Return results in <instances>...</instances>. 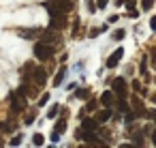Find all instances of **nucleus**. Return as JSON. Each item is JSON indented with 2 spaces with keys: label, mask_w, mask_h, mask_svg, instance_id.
<instances>
[{
  "label": "nucleus",
  "mask_w": 156,
  "mask_h": 148,
  "mask_svg": "<svg viewBox=\"0 0 156 148\" xmlns=\"http://www.w3.org/2000/svg\"><path fill=\"white\" fill-rule=\"evenodd\" d=\"M45 7L49 15H66L73 9V0H56V2H47Z\"/></svg>",
  "instance_id": "nucleus-1"
},
{
  "label": "nucleus",
  "mask_w": 156,
  "mask_h": 148,
  "mask_svg": "<svg viewBox=\"0 0 156 148\" xmlns=\"http://www.w3.org/2000/svg\"><path fill=\"white\" fill-rule=\"evenodd\" d=\"M34 56H37L41 62L49 60V58L54 56V45H49V43H45V41H39V43L34 45Z\"/></svg>",
  "instance_id": "nucleus-2"
},
{
  "label": "nucleus",
  "mask_w": 156,
  "mask_h": 148,
  "mask_svg": "<svg viewBox=\"0 0 156 148\" xmlns=\"http://www.w3.org/2000/svg\"><path fill=\"white\" fill-rule=\"evenodd\" d=\"M24 107H26V94H24L22 90L11 92V109H13V112H22Z\"/></svg>",
  "instance_id": "nucleus-3"
},
{
  "label": "nucleus",
  "mask_w": 156,
  "mask_h": 148,
  "mask_svg": "<svg viewBox=\"0 0 156 148\" xmlns=\"http://www.w3.org/2000/svg\"><path fill=\"white\" fill-rule=\"evenodd\" d=\"M111 90L115 92L118 99H126V80L124 77H115L111 84Z\"/></svg>",
  "instance_id": "nucleus-4"
},
{
  "label": "nucleus",
  "mask_w": 156,
  "mask_h": 148,
  "mask_svg": "<svg viewBox=\"0 0 156 148\" xmlns=\"http://www.w3.org/2000/svg\"><path fill=\"white\" fill-rule=\"evenodd\" d=\"M30 75H32V82H34L37 86H43V84L47 82V71H45V69H41V67H34Z\"/></svg>",
  "instance_id": "nucleus-5"
},
{
  "label": "nucleus",
  "mask_w": 156,
  "mask_h": 148,
  "mask_svg": "<svg viewBox=\"0 0 156 148\" xmlns=\"http://www.w3.org/2000/svg\"><path fill=\"white\" fill-rule=\"evenodd\" d=\"M122 56H124V50H122V47H118V50H115V52H113V54L107 58V67H109V69L118 67V62L122 60Z\"/></svg>",
  "instance_id": "nucleus-6"
},
{
  "label": "nucleus",
  "mask_w": 156,
  "mask_h": 148,
  "mask_svg": "<svg viewBox=\"0 0 156 148\" xmlns=\"http://www.w3.org/2000/svg\"><path fill=\"white\" fill-rule=\"evenodd\" d=\"M101 105H105V107L115 105V92H113V90H105V92L101 94Z\"/></svg>",
  "instance_id": "nucleus-7"
},
{
  "label": "nucleus",
  "mask_w": 156,
  "mask_h": 148,
  "mask_svg": "<svg viewBox=\"0 0 156 148\" xmlns=\"http://www.w3.org/2000/svg\"><path fill=\"white\" fill-rule=\"evenodd\" d=\"M81 129H83V131H92V133H96V129H98V120H96V118H83Z\"/></svg>",
  "instance_id": "nucleus-8"
},
{
  "label": "nucleus",
  "mask_w": 156,
  "mask_h": 148,
  "mask_svg": "<svg viewBox=\"0 0 156 148\" xmlns=\"http://www.w3.org/2000/svg\"><path fill=\"white\" fill-rule=\"evenodd\" d=\"M64 24H66V22H64V15H51V24H49V28H51V30H60Z\"/></svg>",
  "instance_id": "nucleus-9"
},
{
  "label": "nucleus",
  "mask_w": 156,
  "mask_h": 148,
  "mask_svg": "<svg viewBox=\"0 0 156 148\" xmlns=\"http://www.w3.org/2000/svg\"><path fill=\"white\" fill-rule=\"evenodd\" d=\"M111 118V107H105V109H101L98 114H96V120H98V124L101 122H107Z\"/></svg>",
  "instance_id": "nucleus-10"
},
{
  "label": "nucleus",
  "mask_w": 156,
  "mask_h": 148,
  "mask_svg": "<svg viewBox=\"0 0 156 148\" xmlns=\"http://www.w3.org/2000/svg\"><path fill=\"white\" fill-rule=\"evenodd\" d=\"M20 35H22L24 39H34L37 35H41V30H39V28H26V30H20Z\"/></svg>",
  "instance_id": "nucleus-11"
},
{
  "label": "nucleus",
  "mask_w": 156,
  "mask_h": 148,
  "mask_svg": "<svg viewBox=\"0 0 156 148\" xmlns=\"http://www.w3.org/2000/svg\"><path fill=\"white\" fill-rule=\"evenodd\" d=\"M41 35H43V37H41V41H45V43H49V41H51V43H54V41H58V37H56V32H54V30H47V32H41Z\"/></svg>",
  "instance_id": "nucleus-12"
},
{
  "label": "nucleus",
  "mask_w": 156,
  "mask_h": 148,
  "mask_svg": "<svg viewBox=\"0 0 156 148\" xmlns=\"http://www.w3.org/2000/svg\"><path fill=\"white\" fill-rule=\"evenodd\" d=\"M64 75H66V69L62 67V69H60V71L56 73V77H54V86H60V84L64 82Z\"/></svg>",
  "instance_id": "nucleus-13"
},
{
  "label": "nucleus",
  "mask_w": 156,
  "mask_h": 148,
  "mask_svg": "<svg viewBox=\"0 0 156 148\" xmlns=\"http://www.w3.org/2000/svg\"><path fill=\"white\" fill-rule=\"evenodd\" d=\"M130 86L135 88V92H137V94H143V97H145V88H141V82H139V80H133V84H130Z\"/></svg>",
  "instance_id": "nucleus-14"
},
{
  "label": "nucleus",
  "mask_w": 156,
  "mask_h": 148,
  "mask_svg": "<svg viewBox=\"0 0 156 148\" xmlns=\"http://www.w3.org/2000/svg\"><path fill=\"white\" fill-rule=\"evenodd\" d=\"M75 97L77 99H88L90 97V90L88 88H79V90H75Z\"/></svg>",
  "instance_id": "nucleus-15"
},
{
  "label": "nucleus",
  "mask_w": 156,
  "mask_h": 148,
  "mask_svg": "<svg viewBox=\"0 0 156 148\" xmlns=\"http://www.w3.org/2000/svg\"><path fill=\"white\" fill-rule=\"evenodd\" d=\"M54 131H58V133L62 135V133L66 131V120H64V118H62V120H58V122H56V129H54Z\"/></svg>",
  "instance_id": "nucleus-16"
},
{
  "label": "nucleus",
  "mask_w": 156,
  "mask_h": 148,
  "mask_svg": "<svg viewBox=\"0 0 156 148\" xmlns=\"http://www.w3.org/2000/svg\"><path fill=\"white\" fill-rule=\"evenodd\" d=\"M32 144H34V146H43V144H45V137H43L41 133H34V135H32Z\"/></svg>",
  "instance_id": "nucleus-17"
},
{
  "label": "nucleus",
  "mask_w": 156,
  "mask_h": 148,
  "mask_svg": "<svg viewBox=\"0 0 156 148\" xmlns=\"http://www.w3.org/2000/svg\"><path fill=\"white\" fill-rule=\"evenodd\" d=\"M141 137H143V133H139V131H137V133H133V144H135V146H141V144H143V139H141Z\"/></svg>",
  "instance_id": "nucleus-18"
},
{
  "label": "nucleus",
  "mask_w": 156,
  "mask_h": 148,
  "mask_svg": "<svg viewBox=\"0 0 156 148\" xmlns=\"http://www.w3.org/2000/svg\"><path fill=\"white\" fill-rule=\"evenodd\" d=\"M115 5H122L126 9H135V0H120V2H115Z\"/></svg>",
  "instance_id": "nucleus-19"
},
{
  "label": "nucleus",
  "mask_w": 156,
  "mask_h": 148,
  "mask_svg": "<svg viewBox=\"0 0 156 148\" xmlns=\"http://www.w3.org/2000/svg\"><path fill=\"white\" fill-rule=\"evenodd\" d=\"M154 7V0H143V2H141V11H150Z\"/></svg>",
  "instance_id": "nucleus-20"
},
{
  "label": "nucleus",
  "mask_w": 156,
  "mask_h": 148,
  "mask_svg": "<svg viewBox=\"0 0 156 148\" xmlns=\"http://www.w3.org/2000/svg\"><path fill=\"white\" fill-rule=\"evenodd\" d=\"M124 35H126V30H122V28H118V30L113 32V39H115V41H122V39H124Z\"/></svg>",
  "instance_id": "nucleus-21"
},
{
  "label": "nucleus",
  "mask_w": 156,
  "mask_h": 148,
  "mask_svg": "<svg viewBox=\"0 0 156 148\" xmlns=\"http://www.w3.org/2000/svg\"><path fill=\"white\" fill-rule=\"evenodd\" d=\"M58 112H60V107H58V105H51V107H49V112H47V118H56V114H58Z\"/></svg>",
  "instance_id": "nucleus-22"
},
{
  "label": "nucleus",
  "mask_w": 156,
  "mask_h": 148,
  "mask_svg": "<svg viewBox=\"0 0 156 148\" xmlns=\"http://www.w3.org/2000/svg\"><path fill=\"white\" fill-rule=\"evenodd\" d=\"M34 118H37V112H30V114L26 116V124H32V122H34Z\"/></svg>",
  "instance_id": "nucleus-23"
},
{
  "label": "nucleus",
  "mask_w": 156,
  "mask_h": 148,
  "mask_svg": "<svg viewBox=\"0 0 156 148\" xmlns=\"http://www.w3.org/2000/svg\"><path fill=\"white\" fill-rule=\"evenodd\" d=\"M139 71H141V75H147L145 71H147V65H145V58L141 60V65H139Z\"/></svg>",
  "instance_id": "nucleus-24"
},
{
  "label": "nucleus",
  "mask_w": 156,
  "mask_h": 148,
  "mask_svg": "<svg viewBox=\"0 0 156 148\" xmlns=\"http://www.w3.org/2000/svg\"><path fill=\"white\" fill-rule=\"evenodd\" d=\"M86 109H88V112H94V109H96V101H94V99H92V101H88Z\"/></svg>",
  "instance_id": "nucleus-25"
},
{
  "label": "nucleus",
  "mask_w": 156,
  "mask_h": 148,
  "mask_svg": "<svg viewBox=\"0 0 156 148\" xmlns=\"http://www.w3.org/2000/svg\"><path fill=\"white\" fill-rule=\"evenodd\" d=\"M109 5V0H96V9H105Z\"/></svg>",
  "instance_id": "nucleus-26"
},
{
  "label": "nucleus",
  "mask_w": 156,
  "mask_h": 148,
  "mask_svg": "<svg viewBox=\"0 0 156 148\" xmlns=\"http://www.w3.org/2000/svg\"><path fill=\"white\" fill-rule=\"evenodd\" d=\"M47 101H49V94H47V92H45V94H43V97H41V99H39V105H45V103H47Z\"/></svg>",
  "instance_id": "nucleus-27"
},
{
  "label": "nucleus",
  "mask_w": 156,
  "mask_h": 148,
  "mask_svg": "<svg viewBox=\"0 0 156 148\" xmlns=\"http://www.w3.org/2000/svg\"><path fill=\"white\" fill-rule=\"evenodd\" d=\"M9 144H11V146H20V144H22V137L17 135V137H13V139H11Z\"/></svg>",
  "instance_id": "nucleus-28"
},
{
  "label": "nucleus",
  "mask_w": 156,
  "mask_h": 148,
  "mask_svg": "<svg viewBox=\"0 0 156 148\" xmlns=\"http://www.w3.org/2000/svg\"><path fill=\"white\" fill-rule=\"evenodd\" d=\"M147 118H152V120L156 122V109H150V112H147Z\"/></svg>",
  "instance_id": "nucleus-29"
},
{
  "label": "nucleus",
  "mask_w": 156,
  "mask_h": 148,
  "mask_svg": "<svg viewBox=\"0 0 156 148\" xmlns=\"http://www.w3.org/2000/svg\"><path fill=\"white\" fill-rule=\"evenodd\" d=\"M0 129H2V131H11V124H7V122H0Z\"/></svg>",
  "instance_id": "nucleus-30"
},
{
  "label": "nucleus",
  "mask_w": 156,
  "mask_h": 148,
  "mask_svg": "<svg viewBox=\"0 0 156 148\" xmlns=\"http://www.w3.org/2000/svg\"><path fill=\"white\" fill-rule=\"evenodd\" d=\"M150 28H152V30H156V15L150 20Z\"/></svg>",
  "instance_id": "nucleus-31"
},
{
  "label": "nucleus",
  "mask_w": 156,
  "mask_h": 148,
  "mask_svg": "<svg viewBox=\"0 0 156 148\" xmlns=\"http://www.w3.org/2000/svg\"><path fill=\"white\" fill-rule=\"evenodd\" d=\"M88 11H90V13H94V11H96V5H92V2H88Z\"/></svg>",
  "instance_id": "nucleus-32"
},
{
  "label": "nucleus",
  "mask_w": 156,
  "mask_h": 148,
  "mask_svg": "<svg viewBox=\"0 0 156 148\" xmlns=\"http://www.w3.org/2000/svg\"><path fill=\"white\" fill-rule=\"evenodd\" d=\"M58 137H60V133H58V131H54V133H51V142H58Z\"/></svg>",
  "instance_id": "nucleus-33"
},
{
  "label": "nucleus",
  "mask_w": 156,
  "mask_h": 148,
  "mask_svg": "<svg viewBox=\"0 0 156 148\" xmlns=\"http://www.w3.org/2000/svg\"><path fill=\"white\" fill-rule=\"evenodd\" d=\"M152 144H154V146H156V131H154V133H152Z\"/></svg>",
  "instance_id": "nucleus-34"
},
{
  "label": "nucleus",
  "mask_w": 156,
  "mask_h": 148,
  "mask_svg": "<svg viewBox=\"0 0 156 148\" xmlns=\"http://www.w3.org/2000/svg\"><path fill=\"white\" fill-rule=\"evenodd\" d=\"M152 99H154V103H156V94H154V97H152Z\"/></svg>",
  "instance_id": "nucleus-35"
},
{
  "label": "nucleus",
  "mask_w": 156,
  "mask_h": 148,
  "mask_svg": "<svg viewBox=\"0 0 156 148\" xmlns=\"http://www.w3.org/2000/svg\"><path fill=\"white\" fill-rule=\"evenodd\" d=\"M47 2H56V0H47Z\"/></svg>",
  "instance_id": "nucleus-36"
}]
</instances>
